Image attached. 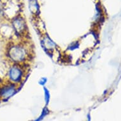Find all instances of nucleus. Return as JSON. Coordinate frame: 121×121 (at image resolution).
<instances>
[{"mask_svg":"<svg viewBox=\"0 0 121 121\" xmlns=\"http://www.w3.org/2000/svg\"><path fill=\"white\" fill-rule=\"evenodd\" d=\"M8 56L15 62H20L26 58L27 52L23 46L19 45L11 46L8 52Z\"/></svg>","mask_w":121,"mask_h":121,"instance_id":"f257e3e1","label":"nucleus"},{"mask_svg":"<svg viewBox=\"0 0 121 121\" xmlns=\"http://www.w3.org/2000/svg\"><path fill=\"white\" fill-rule=\"evenodd\" d=\"M22 77V71L20 68L17 66L11 67L9 71V78L11 81L13 82H20Z\"/></svg>","mask_w":121,"mask_h":121,"instance_id":"f03ea898","label":"nucleus"},{"mask_svg":"<svg viewBox=\"0 0 121 121\" xmlns=\"http://www.w3.org/2000/svg\"><path fill=\"white\" fill-rule=\"evenodd\" d=\"M15 92V87L13 85H8L0 89V97L6 99L12 96Z\"/></svg>","mask_w":121,"mask_h":121,"instance_id":"7ed1b4c3","label":"nucleus"},{"mask_svg":"<svg viewBox=\"0 0 121 121\" xmlns=\"http://www.w3.org/2000/svg\"><path fill=\"white\" fill-rule=\"evenodd\" d=\"M24 22L20 18H16L13 21V27L15 28V30L17 32H22V30L24 29Z\"/></svg>","mask_w":121,"mask_h":121,"instance_id":"20e7f679","label":"nucleus"},{"mask_svg":"<svg viewBox=\"0 0 121 121\" xmlns=\"http://www.w3.org/2000/svg\"><path fill=\"white\" fill-rule=\"evenodd\" d=\"M44 95H45V101L46 102V104H48L49 103V101H50V93H49V91L46 88H44Z\"/></svg>","mask_w":121,"mask_h":121,"instance_id":"39448f33","label":"nucleus"},{"mask_svg":"<svg viewBox=\"0 0 121 121\" xmlns=\"http://www.w3.org/2000/svg\"><path fill=\"white\" fill-rule=\"evenodd\" d=\"M46 81H47V79H46V78H42L40 80L39 84H41V85H44L46 82Z\"/></svg>","mask_w":121,"mask_h":121,"instance_id":"423d86ee","label":"nucleus"},{"mask_svg":"<svg viewBox=\"0 0 121 121\" xmlns=\"http://www.w3.org/2000/svg\"><path fill=\"white\" fill-rule=\"evenodd\" d=\"M3 12V6L2 4V1L0 0V15Z\"/></svg>","mask_w":121,"mask_h":121,"instance_id":"0eeeda50","label":"nucleus"},{"mask_svg":"<svg viewBox=\"0 0 121 121\" xmlns=\"http://www.w3.org/2000/svg\"><path fill=\"white\" fill-rule=\"evenodd\" d=\"M1 1H4V2H5V1H10V0H1Z\"/></svg>","mask_w":121,"mask_h":121,"instance_id":"6e6552de","label":"nucleus"}]
</instances>
